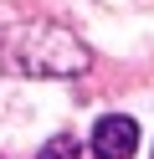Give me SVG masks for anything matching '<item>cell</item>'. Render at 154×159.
Wrapping results in <instances>:
<instances>
[{"label": "cell", "mask_w": 154, "mask_h": 159, "mask_svg": "<svg viewBox=\"0 0 154 159\" xmlns=\"http://www.w3.org/2000/svg\"><path fill=\"white\" fill-rule=\"evenodd\" d=\"M133 149H139V123L123 113L113 118H98V128H92V154L98 159H133Z\"/></svg>", "instance_id": "cell-2"}, {"label": "cell", "mask_w": 154, "mask_h": 159, "mask_svg": "<svg viewBox=\"0 0 154 159\" xmlns=\"http://www.w3.org/2000/svg\"><path fill=\"white\" fill-rule=\"evenodd\" d=\"M0 67L26 72V77H77L87 67V46L62 26L21 21L0 31Z\"/></svg>", "instance_id": "cell-1"}, {"label": "cell", "mask_w": 154, "mask_h": 159, "mask_svg": "<svg viewBox=\"0 0 154 159\" xmlns=\"http://www.w3.org/2000/svg\"><path fill=\"white\" fill-rule=\"evenodd\" d=\"M36 159H77V139H51Z\"/></svg>", "instance_id": "cell-3"}]
</instances>
